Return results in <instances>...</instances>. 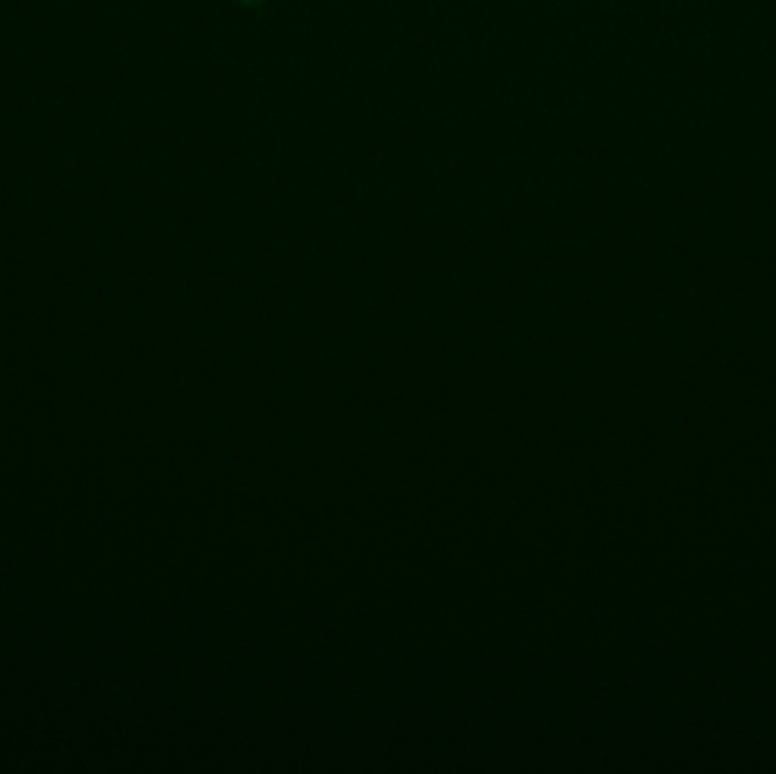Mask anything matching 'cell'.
Returning <instances> with one entry per match:
<instances>
[{"label": "cell", "instance_id": "obj_1", "mask_svg": "<svg viewBox=\"0 0 776 774\" xmlns=\"http://www.w3.org/2000/svg\"><path fill=\"white\" fill-rule=\"evenodd\" d=\"M239 3H243V5H257V3H261V0H239Z\"/></svg>", "mask_w": 776, "mask_h": 774}]
</instances>
